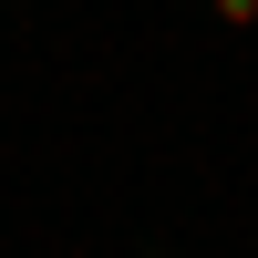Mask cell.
<instances>
[{"label": "cell", "mask_w": 258, "mask_h": 258, "mask_svg": "<svg viewBox=\"0 0 258 258\" xmlns=\"http://www.w3.org/2000/svg\"><path fill=\"white\" fill-rule=\"evenodd\" d=\"M217 21H238V31H248V21H258V0H217Z\"/></svg>", "instance_id": "obj_1"}]
</instances>
